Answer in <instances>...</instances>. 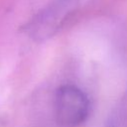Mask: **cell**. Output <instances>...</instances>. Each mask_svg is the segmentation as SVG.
Segmentation results:
<instances>
[{
    "label": "cell",
    "instance_id": "1",
    "mask_svg": "<svg viewBox=\"0 0 127 127\" xmlns=\"http://www.w3.org/2000/svg\"><path fill=\"white\" fill-rule=\"evenodd\" d=\"M78 0H31L33 15L23 26V32L35 42L55 36L76 9Z\"/></svg>",
    "mask_w": 127,
    "mask_h": 127
},
{
    "label": "cell",
    "instance_id": "2",
    "mask_svg": "<svg viewBox=\"0 0 127 127\" xmlns=\"http://www.w3.org/2000/svg\"><path fill=\"white\" fill-rule=\"evenodd\" d=\"M90 102L86 93L73 84H63L54 97L55 119L61 127H78L88 118Z\"/></svg>",
    "mask_w": 127,
    "mask_h": 127
},
{
    "label": "cell",
    "instance_id": "3",
    "mask_svg": "<svg viewBox=\"0 0 127 127\" xmlns=\"http://www.w3.org/2000/svg\"><path fill=\"white\" fill-rule=\"evenodd\" d=\"M104 127H127V105L121 104L113 109Z\"/></svg>",
    "mask_w": 127,
    "mask_h": 127
}]
</instances>
